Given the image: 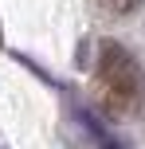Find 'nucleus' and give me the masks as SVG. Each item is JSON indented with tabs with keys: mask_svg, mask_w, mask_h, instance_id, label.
I'll return each instance as SVG.
<instances>
[{
	"mask_svg": "<svg viewBox=\"0 0 145 149\" xmlns=\"http://www.w3.org/2000/svg\"><path fill=\"white\" fill-rule=\"evenodd\" d=\"M133 4H137V0H110V8H118V12H130Z\"/></svg>",
	"mask_w": 145,
	"mask_h": 149,
	"instance_id": "3",
	"label": "nucleus"
},
{
	"mask_svg": "<svg viewBox=\"0 0 145 149\" xmlns=\"http://www.w3.org/2000/svg\"><path fill=\"white\" fill-rule=\"evenodd\" d=\"M98 79L106 82V90H114L118 98H130V102L145 98V67L118 39H102L98 43Z\"/></svg>",
	"mask_w": 145,
	"mask_h": 149,
	"instance_id": "1",
	"label": "nucleus"
},
{
	"mask_svg": "<svg viewBox=\"0 0 145 149\" xmlns=\"http://www.w3.org/2000/svg\"><path fill=\"white\" fill-rule=\"evenodd\" d=\"M0 47H4V31H0Z\"/></svg>",
	"mask_w": 145,
	"mask_h": 149,
	"instance_id": "4",
	"label": "nucleus"
},
{
	"mask_svg": "<svg viewBox=\"0 0 145 149\" xmlns=\"http://www.w3.org/2000/svg\"><path fill=\"white\" fill-rule=\"evenodd\" d=\"M78 122H83V130H86V134L94 137V145H98V149H126V145L118 141V137L110 134V130L102 126L98 118H94V114H86V110H78Z\"/></svg>",
	"mask_w": 145,
	"mask_h": 149,
	"instance_id": "2",
	"label": "nucleus"
}]
</instances>
